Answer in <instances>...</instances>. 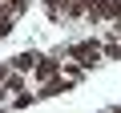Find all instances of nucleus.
I'll use <instances>...</instances> for the list:
<instances>
[{"label": "nucleus", "mask_w": 121, "mask_h": 113, "mask_svg": "<svg viewBox=\"0 0 121 113\" xmlns=\"http://www.w3.org/2000/svg\"><path fill=\"white\" fill-rule=\"evenodd\" d=\"M60 52L73 56V61H77V65H85V69H97V65H101V56H105L101 40H73V44H65Z\"/></svg>", "instance_id": "f257e3e1"}, {"label": "nucleus", "mask_w": 121, "mask_h": 113, "mask_svg": "<svg viewBox=\"0 0 121 113\" xmlns=\"http://www.w3.org/2000/svg\"><path fill=\"white\" fill-rule=\"evenodd\" d=\"M60 61H65V52H52V56H36V69H32V77L28 81H52L56 73H60Z\"/></svg>", "instance_id": "f03ea898"}, {"label": "nucleus", "mask_w": 121, "mask_h": 113, "mask_svg": "<svg viewBox=\"0 0 121 113\" xmlns=\"http://www.w3.org/2000/svg\"><path fill=\"white\" fill-rule=\"evenodd\" d=\"M36 56H40V52H32V48L16 52V56H12V69H16V73H24V77H32V69H36Z\"/></svg>", "instance_id": "7ed1b4c3"}, {"label": "nucleus", "mask_w": 121, "mask_h": 113, "mask_svg": "<svg viewBox=\"0 0 121 113\" xmlns=\"http://www.w3.org/2000/svg\"><path fill=\"white\" fill-rule=\"evenodd\" d=\"M85 20H109V0H85Z\"/></svg>", "instance_id": "20e7f679"}, {"label": "nucleus", "mask_w": 121, "mask_h": 113, "mask_svg": "<svg viewBox=\"0 0 121 113\" xmlns=\"http://www.w3.org/2000/svg\"><path fill=\"white\" fill-rule=\"evenodd\" d=\"M4 12L8 16H24L28 12V0H4Z\"/></svg>", "instance_id": "39448f33"}, {"label": "nucleus", "mask_w": 121, "mask_h": 113, "mask_svg": "<svg viewBox=\"0 0 121 113\" xmlns=\"http://www.w3.org/2000/svg\"><path fill=\"white\" fill-rule=\"evenodd\" d=\"M12 28H16V16H4V20H0V40H4Z\"/></svg>", "instance_id": "423d86ee"}, {"label": "nucleus", "mask_w": 121, "mask_h": 113, "mask_svg": "<svg viewBox=\"0 0 121 113\" xmlns=\"http://www.w3.org/2000/svg\"><path fill=\"white\" fill-rule=\"evenodd\" d=\"M109 20H113V24L121 20V0H109Z\"/></svg>", "instance_id": "0eeeda50"}, {"label": "nucleus", "mask_w": 121, "mask_h": 113, "mask_svg": "<svg viewBox=\"0 0 121 113\" xmlns=\"http://www.w3.org/2000/svg\"><path fill=\"white\" fill-rule=\"evenodd\" d=\"M4 16H8V12H4V0H0V20H4Z\"/></svg>", "instance_id": "6e6552de"}, {"label": "nucleus", "mask_w": 121, "mask_h": 113, "mask_svg": "<svg viewBox=\"0 0 121 113\" xmlns=\"http://www.w3.org/2000/svg\"><path fill=\"white\" fill-rule=\"evenodd\" d=\"M113 32H117V36H121V20H117V24H113Z\"/></svg>", "instance_id": "1a4fd4ad"}]
</instances>
